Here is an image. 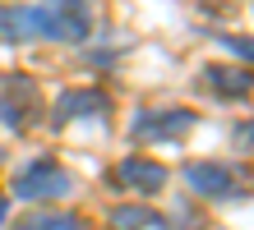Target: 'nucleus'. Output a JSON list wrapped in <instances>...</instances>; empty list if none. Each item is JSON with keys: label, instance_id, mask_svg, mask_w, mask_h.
I'll use <instances>...</instances> for the list:
<instances>
[{"label": "nucleus", "instance_id": "nucleus-1", "mask_svg": "<svg viewBox=\"0 0 254 230\" xmlns=\"http://www.w3.org/2000/svg\"><path fill=\"white\" fill-rule=\"evenodd\" d=\"M37 37L51 42H88L93 37V0H47L33 5Z\"/></svg>", "mask_w": 254, "mask_h": 230}, {"label": "nucleus", "instance_id": "nucleus-2", "mask_svg": "<svg viewBox=\"0 0 254 230\" xmlns=\"http://www.w3.org/2000/svg\"><path fill=\"white\" fill-rule=\"evenodd\" d=\"M69 189H74V175L61 161H51V157L28 161L23 171L14 175V198H23V203H51V198H65Z\"/></svg>", "mask_w": 254, "mask_h": 230}, {"label": "nucleus", "instance_id": "nucleus-3", "mask_svg": "<svg viewBox=\"0 0 254 230\" xmlns=\"http://www.w3.org/2000/svg\"><path fill=\"white\" fill-rule=\"evenodd\" d=\"M42 115V88L33 74H0V125L9 129H28Z\"/></svg>", "mask_w": 254, "mask_h": 230}, {"label": "nucleus", "instance_id": "nucleus-4", "mask_svg": "<svg viewBox=\"0 0 254 230\" xmlns=\"http://www.w3.org/2000/svg\"><path fill=\"white\" fill-rule=\"evenodd\" d=\"M185 184L199 198H236V193H245V171H236L227 161H190Z\"/></svg>", "mask_w": 254, "mask_h": 230}, {"label": "nucleus", "instance_id": "nucleus-5", "mask_svg": "<svg viewBox=\"0 0 254 230\" xmlns=\"http://www.w3.org/2000/svg\"><path fill=\"white\" fill-rule=\"evenodd\" d=\"M111 184H116V189H125V193L153 198V193L167 189V166L153 161V157H143V152H134V157H125V161L111 166Z\"/></svg>", "mask_w": 254, "mask_h": 230}, {"label": "nucleus", "instance_id": "nucleus-6", "mask_svg": "<svg viewBox=\"0 0 254 230\" xmlns=\"http://www.w3.org/2000/svg\"><path fill=\"white\" fill-rule=\"evenodd\" d=\"M199 125V115L190 111V106H167V111H139L134 115V138L148 143V138H157V143H171V138H181L185 129Z\"/></svg>", "mask_w": 254, "mask_h": 230}, {"label": "nucleus", "instance_id": "nucleus-7", "mask_svg": "<svg viewBox=\"0 0 254 230\" xmlns=\"http://www.w3.org/2000/svg\"><path fill=\"white\" fill-rule=\"evenodd\" d=\"M111 111V101H107V92H97V88H65L61 97H56V111H51V125H69V120H83V115H93L102 120Z\"/></svg>", "mask_w": 254, "mask_h": 230}, {"label": "nucleus", "instance_id": "nucleus-8", "mask_svg": "<svg viewBox=\"0 0 254 230\" xmlns=\"http://www.w3.org/2000/svg\"><path fill=\"white\" fill-rule=\"evenodd\" d=\"M203 88L222 101H250V69L231 65H203Z\"/></svg>", "mask_w": 254, "mask_h": 230}, {"label": "nucleus", "instance_id": "nucleus-9", "mask_svg": "<svg viewBox=\"0 0 254 230\" xmlns=\"http://www.w3.org/2000/svg\"><path fill=\"white\" fill-rule=\"evenodd\" d=\"M28 37H37L33 5H0V46H14V42H28Z\"/></svg>", "mask_w": 254, "mask_h": 230}, {"label": "nucleus", "instance_id": "nucleus-10", "mask_svg": "<svg viewBox=\"0 0 254 230\" xmlns=\"http://www.w3.org/2000/svg\"><path fill=\"white\" fill-rule=\"evenodd\" d=\"M111 226L116 230H171V221L162 217V212H153V207H116L111 212Z\"/></svg>", "mask_w": 254, "mask_h": 230}, {"label": "nucleus", "instance_id": "nucleus-11", "mask_svg": "<svg viewBox=\"0 0 254 230\" xmlns=\"http://www.w3.org/2000/svg\"><path fill=\"white\" fill-rule=\"evenodd\" d=\"M14 230H88V221L74 217V212H33V217H23Z\"/></svg>", "mask_w": 254, "mask_h": 230}, {"label": "nucleus", "instance_id": "nucleus-12", "mask_svg": "<svg viewBox=\"0 0 254 230\" xmlns=\"http://www.w3.org/2000/svg\"><path fill=\"white\" fill-rule=\"evenodd\" d=\"M222 42H227V46H231V51L241 55V60H250V42H245V37H222Z\"/></svg>", "mask_w": 254, "mask_h": 230}, {"label": "nucleus", "instance_id": "nucleus-13", "mask_svg": "<svg viewBox=\"0 0 254 230\" xmlns=\"http://www.w3.org/2000/svg\"><path fill=\"white\" fill-rule=\"evenodd\" d=\"M5 217H9V198L0 193V226H5Z\"/></svg>", "mask_w": 254, "mask_h": 230}]
</instances>
